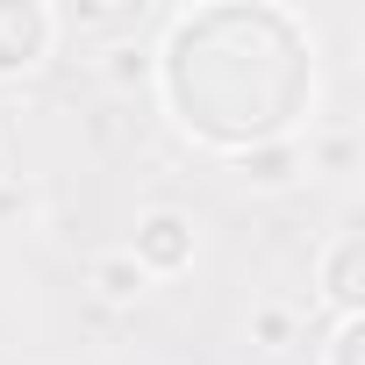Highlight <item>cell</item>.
Returning a JSON list of instances; mask_svg holds the SVG:
<instances>
[{
	"instance_id": "obj_1",
	"label": "cell",
	"mask_w": 365,
	"mask_h": 365,
	"mask_svg": "<svg viewBox=\"0 0 365 365\" xmlns=\"http://www.w3.org/2000/svg\"><path fill=\"white\" fill-rule=\"evenodd\" d=\"M150 279H172V272H187L194 265V215H179V208H143L136 215V237L122 244Z\"/></svg>"
},
{
	"instance_id": "obj_6",
	"label": "cell",
	"mask_w": 365,
	"mask_h": 365,
	"mask_svg": "<svg viewBox=\"0 0 365 365\" xmlns=\"http://www.w3.org/2000/svg\"><path fill=\"white\" fill-rule=\"evenodd\" d=\"M251 336H258L265 351H287V344H294V308H279V301H265V308L251 315Z\"/></svg>"
},
{
	"instance_id": "obj_8",
	"label": "cell",
	"mask_w": 365,
	"mask_h": 365,
	"mask_svg": "<svg viewBox=\"0 0 365 365\" xmlns=\"http://www.w3.org/2000/svg\"><path fill=\"white\" fill-rule=\"evenodd\" d=\"M108 79H115V86L143 79V51H108Z\"/></svg>"
},
{
	"instance_id": "obj_4",
	"label": "cell",
	"mask_w": 365,
	"mask_h": 365,
	"mask_svg": "<svg viewBox=\"0 0 365 365\" xmlns=\"http://www.w3.org/2000/svg\"><path fill=\"white\" fill-rule=\"evenodd\" d=\"M86 287H93V294H101L108 308H136V301L150 294V272H143V265H136V258H129V251L115 244V251H101V258H93Z\"/></svg>"
},
{
	"instance_id": "obj_5",
	"label": "cell",
	"mask_w": 365,
	"mask_h": 365,
	"mask_svg": "<svg viewBox=\"0 0 365 365\" xmlns=\"http://www.w3.org/2000/svg\"><path fill=\"white\" fill-rule=\"evenodd\" d=\"M237 165H244V179H251L258 194H279V187H294V179H301L308 150H301L294 136H279V143H251V150H244Z\"/></svg>"
},
{
	"instance_id": "obj_2",
	"label": "cell",
	"mask_w": 365,
	"mask_h": 365,
	"mask_svg": "<svg viewBox=\"0 0 365 365\" xmlns=\"http://www.w3.org/2000/svg\"><path fill=\"white\" fill-rule=\"evenodd\" d=\"M51 36H58V15H51V8H0V72L43 65Z\"/></svg>"
},
{
	"instance_id": "obj_3",
	"label": "cell",
	"mask_w": 365,
	"mask_h": 365,
	"mask_svg": "<svg viewBox=\"0 0 365 365\" xmlns=\"http://www.w3.org/2000/svg\"><path fill=\"white\" fill-rule=\"evenodd\" d=\"M358 258H365V237L358 230H336V244L322 251V294H329L336 322L358 315Z\"/></svg>"
},
{
	"instance_id": "obj_7",
	"label": "cell",
	"mask_w": 365,
	"mask_h": 365,
	"mask_svg": "<svg viewBox=\"0 0 365 365\" xmlns=\"http://www.w3.org/2000/svg\"><path fill=\"white\" fill-rule=\"evenodd\" d=\"M358 351H365V322L344 315V322L329 329V365H358Z\"/></svg>"
}]
</instances>
